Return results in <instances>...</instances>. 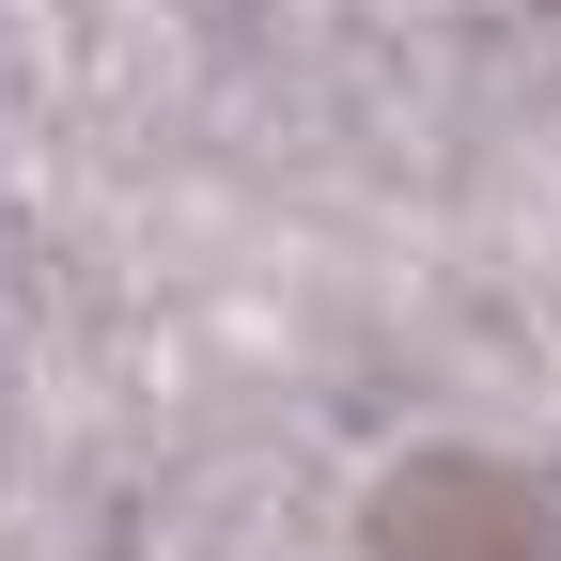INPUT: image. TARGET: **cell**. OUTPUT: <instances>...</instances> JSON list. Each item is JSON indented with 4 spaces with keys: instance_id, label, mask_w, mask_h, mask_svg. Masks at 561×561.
<instances>
[{
    "instance_id": "cell-1",
    "label": "cell",
    "mask_w": 561,
    "mask_h": 561,
    "mask_svg": "<svg viewBox=\"0 0 561 561\" xmlns=\"http://www.w3.org/2000/svg\"><path fill=\"white\" fill-rule=\"evenodd\" d=\"M375 561H561V483L515 453H421L375 483Z\"/></svg>"
}]
</instances>
